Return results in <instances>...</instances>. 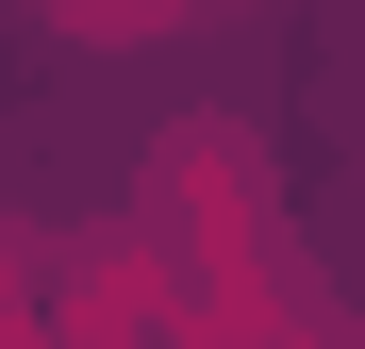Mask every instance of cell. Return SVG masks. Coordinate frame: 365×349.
Segmentation results:
<instances>
[{"mask_svg":"<svg viewBox=\"0 0 365 349\" xmlns=\"http://www.w3.org/2000/svg\"><path fill=\"white\" fill-rule=\"evenodd\" d=\"M182 200H216L200 233H250V216H266V150H250V133H232V116H182V133L150 150V233H166Z\"/></svg>","mask_w":365,"mask_h":349,"instance_id":"obj_1","label":"cell"},{"mask_svg":"<svg viewBox=\"0 0 365 349\" xmlns=\"http://www.w3.org/2000/svg\"><path fill=\"white\" fill-rule=\"evenodd\" d=\"M200 0H50V34H83V50H133V34H182Z\"/></svg>","mask_w":365,"mask_h":349,"instance_id":"obj_2","label":"cell"},{"mask_svg":"<svg viewBox=\"0 0 365 349\" xmlns=\"http://www.w3.org/2000/svg\"><path fill=\"white\" fill-rule=\"evenodd\" d=\"M17 300H34V250H17V233H0V316H17Z\"/></svg>","mask_w":365,"mask_h":349,"instance_id":"obj_3","label":"cell"}]
</instances>
